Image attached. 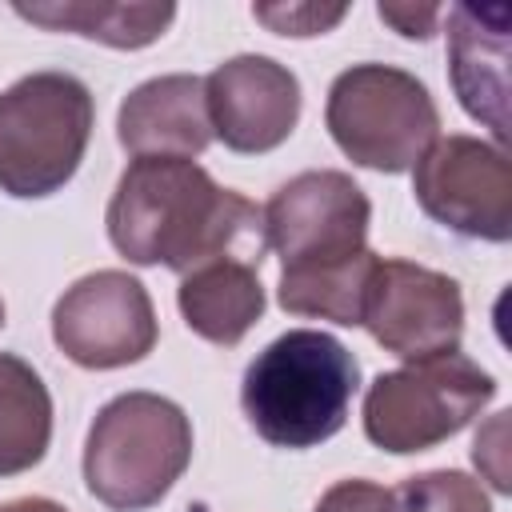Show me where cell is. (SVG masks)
<instances>
[{"label": "cell", "mask_w": 512, "mask_h": 512, "mask_svg": "<svg viewBox=\"0 0 512 512\" xmlns=\"http://www.w3.org/2000/svg\"><path fill=\"white\" fill-rule=\"evenodd\" d=\"M108 240L140 268L164 264L192 272L216 256L264 260V208L220 188L196 160L140 156L116 180L108 200Z\"/></svg>", "instance_id": "obj_1"}, {"label": "cell", "mask_w": 512, "mask_h": 512, "mask_svg": "<svg viewBox=\"0 0 512 512\" xmlns=\"http://www.w3.org/2000/svg\"><path fill=\"white\" fill-rule=\"evenodd\" d=\"M356 388L360 364L336 336L292 328L244 368L240 408L272 448H316L344 428Z\"/></svg>", "instance_id": "obj_2"}, {"label": "cell", "mask_w": 512, "mask_h": 512, "mask_svg": "<svg viewBox=\"0 0 512 512\" xmlns=\"http://www.w3.org/2000/svg\"><path fill=\"white\" fill-rule=\"evenodd\" d=\"M192 460L184 408L156 392L108 400L84 440V484L112 512H144L168 496Z\"/></svg>", "instance_id": "obj_3"}, {"label": "cell", "mask_w": 512, "mask_h": 512, "mask_svg": "<svg viewBox=\"0 0 512 512\" xmlns=\"http://www.w3.org/2000/svg\"><path fill=\"white\" fill-rule=\"evenodd\" d=\"M96 104L72 72H32L0 92V188L16 200L60 192L92 140Z\"/></svg>", "instance_id": "obj_4"}, {"label": "cell", "mask_w": 512, "mask_h": 512, "mask_svg": "<svg viewBox=\"0 0 512 512\" xmlns=\"http://www.w3.org/2000/svg\"><path fill=\"white\" fill-rule=\"evenodd\" d=\"M324 124L352 164L392 176L408 172L440 136L432 92L396 64L344 68L328 88Z\"/></svg>", "instance_id": "obj_5"}, {"label": "cell", "mask_w": 512, "mask_h": 512, "mask_svg": "<svg viewBox=\"0 0 512 512\" xmlns=\"http://www.w3.org/2000/svg\"><path fill=\"white\" fill-rule=\"evenodd\" d=\"M496 396L492 372L472 356L440 352L428 360H408L404 368L380 372L364 392V436L392 452H428L456 436L480 408Z\"/></svg>", "instance_id": "obj_6"}, {"label": "cell", "mask_w": 512, "mask_h": 512, "mask_svg": "<svg viewBox=\"0 0 512 512\" xmlns=\"http://www.w3.org/2000/svg\"><path fill=\"white\" fill-rule=\"evenodd\" d=\"M372 204L364 188L336 168L292 176L264 204V240L280 256V276H316L368 252Z\"/></svg>", "instance_id": "obj_7"}, {"label": "cell", "mask_w": 512, "mask_h": 512, "mask_svg": "<svg viewBox=\"0 0 512 512\" xmlns=\"http://www.w3.org/2000/svg\"><path fill=\"white\" fill-rule=\"evenodd\" d=\"M416 204L444 228L504 244L512 236V168L504 148L480 136H436L412 164Z\"/></svg>", "instance_id": "obj_8"}, {"label": "cell", "mask_w": 512, "mask_h": 512, "mask_svg": "<svg viewBox=\"0 0 512 512\" xmlns=\"http://www.w3.org/2000/svg\"><path fill=\"white\" fill-rule=\"evenodd\" d=\"M156 308L148 288L120 272L100 268L80 276L52 308V340L80 368H124L156 348Z\"/></svg>", "instance_id": "obj_9"}, {"label": "cell", "mask_w": 512, "mask_h": 512, "mask_svg": "<svg viewBox=\"0 0 512 512\" xmlns=\"http://www.w3.org/2000/svg\"><path fill=\"white\" fill-rule=\"evenodd\" d=\"M360 324L384 352L400 360H428L460 348L464 296L448 272L412 260H380L368 280Z\"/></svg>", "instance_id": "obj_10"}, {"label": "cell", "mask_w": 512, "mask_h": 512, "mask_svg": "<svg viewBox=\"0 0 512 512\" xmlns=\"http://www.w3.org/2000/svg\"><path fill=\"white\" fill-rule=\"evenodd\" d=\"M212 136L240 156L280 148L300 120V80L272 56H232L204 76Z\"/></svg>", "instance_id": "obj_11"}, {"label": "cell", "mask_w": 512, "mask_h": 512, "mask_svg": "<svg viewBox=\"0 0 512 512\" xmlns=\"http://www.w3.org/2000/svg\"><path fill=\"white\" fill-rule=\"evenodd\" d=\"M448 72L460 108L492 128L496 148L508 140V8L456 4L448 8Z\"/></svg>", "instance_id": "obj_12"}, {"label": "cell", "mask_w": 512, "mask_h": 512, "mask_svg": "<svg viewBox=\"0 0 512 512\" xmlns=\"http://www.w3.org/2000/svg\"><path fill=\"white\" fill-rule=\"evenodd\" d=\"M120 144L140 156L192 160L212 144V120L204 100V76L172 72L136 84L116 116Z\"/></svg>", "instance_id": "obj_13"}, {"label": "cell", "mask_w": 512, "mask_h": 512, "mask_svg": "<svg viewBox=\"0 0 512 512\" xmlns=\"http://www.w3.org/2000/svg\"><path fill=\"white\" fill-rule=\"evenodd\" d=\"M184 324L208 344H240L244 332L264 316L260 264L244 256H216L184 272L176 292Z\"/></svg>", "instance_id": "obj_14"}, {"label": "cell", "mask_w": 512, "mask_h": 512, "mask_svg": "<svg viewBox=\"0 0 512 512\" xmlns=\"http://www.w3.org/2000/svg\"><path fill=\"white\" fill-rule=\"evenodd\" d=\"M12 12L52 32H76L100 40L108 48H144L168 32L176 20V4H148V0H16Z\"/></svg>", "instance_id": "obj_15"}, {"label": "cell", "mask_w": 512, "mask_h": 512, "mask_svg": "<svg viewBox=\"0 0 512 512\" xmlns=\"http://www.w3.org/2000/svg\"><path fill=\"white\" fill-rule=\"evenodd\" d=\"M52 444V396L40 372L0 352V480L20 476L44 460Z\"/></svg>", "instance_id": "obj_16"}, {"label": "cell", "mask_w": 512, "mask_h": 512, "mask_svg": "<svg viewBox=\"0 0 512 512\" xmlns=\"http://www.w3.org/2000/svg\"><path fill=\"white\" fill-rule=\"evenodd\" d=\"M392 492H396L400 512H492V500H488L484 484L472 480L468 472H456V468H436V472L408 476Z\"/></svg>", "instance_id": "obj_17"}, {"label": "cell", "mask_w": 512, "mask_h": 512, "mask_svg": "<svg viewBox=\"0 0 512 512\" xmlns=\"http://www.w3.org/2000/svg\"><path fill=\"white\" fill-rule=\"evenodd\" d=\"M252 16L260 24H268L272 32L280 36H324L328 28H336L348 8L336 4V8H320V4H256Z\"/></svg>", "instance_id": "obj_18"}, {"label": "cell", "mask_w": 512, "mask_h": 512, "mask_svg": "<svg viewBox=\"0 0 512 512\" xmlns=\"http://www.w3.org/2000/svg\"><path fill=\"white\" fill-rule=\"evenodd\" d=\"M312 512H400L396 508V492L372 480H336Z\"/></svg>", "instance_id": "obj_19"}, {"label": "cell", "mask_w": 512, "mask_h": 512, "mask_svg": "<svg viewBox=\"0 0 512 512\" xmlns=\"http://www.w3.org/2000/svg\"><path fill=\"white\" fill-rule=\"evenodd\" d=\"M380 12V20L384 24H392L400 36H408V40H428L432 32H436V16H440V8H408V4H380L376 8Z\"/></svg>", "instance_id": "obj_20"}, {"label": "cell", "mask_w": 512, "mask_h": 512, "mask_svg": "<svg viewBox=\"0 0 512 512\" xmlns=\"http://www.w3.org/2000/svg\"><path fill=\"white\" fill-rule=\"evenodd\" d=\"M0 512H68V508L56 504V500H48V496H20V500L0 504Z\"/></svg>", "instance_id": "obj_21"}, {"label": "cell", "mask_w": 512, "mask_h": 512, "mask_svg": "<svg viewBox=\"0 0 512 512\" xmlns=\"http://www.w3.org/2000/svg\"><path fill=\"white\" fill-rule=\"evenodd\" d=\"M0 328H4V300H0Z\"/></svg>", "instance_id": "obj_22"}]
</instances>
